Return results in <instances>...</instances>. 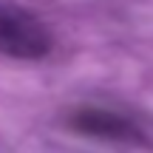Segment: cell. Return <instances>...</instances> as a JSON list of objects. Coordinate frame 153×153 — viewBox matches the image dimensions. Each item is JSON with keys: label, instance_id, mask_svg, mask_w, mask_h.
I'll return each mask as SVG.
<instances>
[{"label": "cell", "instance_id": "2", "mask_svg": "<svg viewBox=\"0 0 153 153\" xmlns=\"http://www.w3.org/2000/svg\"><path fill=\"white\" fill-rule=\"evenodd\" d=\"M65 119L71 125V131L85 133V136L108 139V142H131V145L145 142V136L139 133L136 122H131L128 116L116 114V111H108V108L82 105V108H74Z\"/></svg>", "mask_w": 153, "mask_h": 153}, {"label": "cell", "instance_id": "1", "mask_svg": "<svg viewBox=\"0 0 153 153\" xmlns=\"http://www.w3.org/2000/svg\"><path fill=\"white\" fill-rule=\"evenodd\" d=\"M54 51V34L20 6L0 3V54L11 60H43Z\"/></svg>", "mask_w": 153, "mask_h": 153}]
</instances>
